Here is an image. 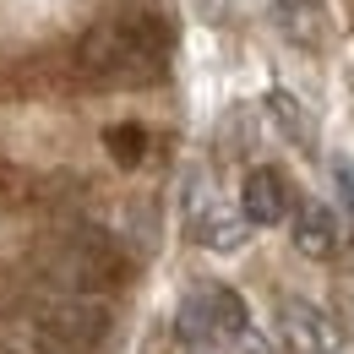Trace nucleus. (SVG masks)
<instances>
[{
    "instance_id": "obj_7",
    "label": "nucleus",
    "mask_w": 354,
    "mask_h": 354,
    "mask_svg": "<svg viewBox=\"0 0 354 354\" xmlns=\"http://www.w3.org/2000/svg\"><path fill=\"white\" fill-rule=\"evenodd\" d=\"M289 234H295V251L310 257V262H327V257L344 251V218H338L327 202H295Z\"/></svg>"
},
{
    "instance_id": "obj_5",
    "label": "nucleus",
    "mask_w": 354,
    "mask_h": 354,
    "mask_svg": "<svg viewBox=\"0 0 354 354\" xmlns=\"http://www.w3.org/2000/svg\"><path fill=\"white\" fill-rule=\"evenodd\" d=\"M272 333H278V349L283 354H338L344 349L338 322L322 306H310V300H278Z\"/></svg>"
},
{
    "instance_id": "obj_1",
    "label": "nucleus",
    "mask_w": 354,
    "mask_h": 354,
    "mask_svg": "<svg viewBox=\"0 0 354 354\" xmlns=\"http://www.w3.org/2000/svg\"><path fill=\"white\" fill-rule=\"evenodd\" d=\"M169 22L147 6H120L98 17L82 44H77V71L98 88H142L158 82L169 66Z\"/></svg>"
},
{
    "instance_id": "obj_2",
    "label": "nucleus",
    "mask_w": 354,
    "mask_h": 354,
    "mask_svg": "<svg viewBox=\"0 0 354 354\" xmlns=\"http://www.w3.org/2000/svg\"><path fill=\"white\" fill-rule=\"evenodd\" d=\"M39 272H44V283L55 295H104V289L126 283L131 262L115 245V234L82 223V229L55 234L44 251H39Z\"/></svg>"
},
{
    "instance_id": "obj_6",
    "label": "nucleus",
    "mask_w": 354,
    "mask_h": 354,
    "mask_svg": "<svg viewBox=\"0 0 354 354\" xmlns=\"http://www.w3.org/2000/svg\"><path fill=\"white\" fill-rule=\"evenodd\" d=\"M295 213V191H289V180L278 175L272 164H257L251 175L240 180V218L257 223V229H272V223H283Z\"/></svg>"
},
{
    "instance_id": "obj_11",
    "label": "nucleus",
    "mask_w": 354,
    "mask_h": 354,
    "mask_svg": "<svg viewBox=\"0 0 354 354\" xmlns=\"http://www.w3.org/2000/svg\"><path fill=\"white\" fill-rule=\"evenodd\" d=\"M104 147H109V158H115L120 169H136V164L147 158V131H142L136 120H120V126L104 131Z\"/></svg>"
},
{
    "instance_id": "obj_4",
    "label": "nucleus",
    "mask_w": 354,
    "mask_h": 354,
    "mask_svg": "<svg viewBox=\"0 0 354 354\" xmlns=\"http://www.w3.org/2000/svg\"><path fill=\"white\" fill-rule=\"evenodd\" d=\"M109 338V306L98 295H49L33 310L39 354H93Z\"/></svg>"
},
{
    "instance_id": "obj_12",
    "label": "nucleus",
    "mask_w": 354,
    "mask_h": 354,
    "mask_svg": "<svg viewBox=\"0 0 354 354\" xmlns=\"http://www.w3.org/2000/svg\"><path fill=\"white\" fill-rule=\"evenodd\" d=\"M333 185H338V202H344V213L354 218V164L344 158V153L333 158Z\"/></svg>"
},
{
    "instance_id": "obj_8",
    "label": "nucleus",
    "mask_w": 354,
    "mask_h": 354,
    "mask_svg": "<svg viewBox=\"0 0 354 354\" xmlns=\"http://www.w3.org/2000/svg\"><path fill=\"white\" fill-rule=\"evenodd\" d=\"M272 22L295 49H327V0H272Z\"/></svg>"
},
{
    "instance_id": "obj_9",
    "label": "nucleus",
    "mask_w": 354,
    "mask_h": 354,
    "mask_svg": "<svg viewBox=\"0 0 354 354\" xmlns=\"http://www.w3.org/2000/svg\"><path fill=\"white\" fill-rule=\"evenodd\" d=\"M245 229H251V223L218 213L213 196H207V207H202V202L191 207V240H202V245H213V251H240V245H245Z\"/></svg>"
},
{
    "instance_id": "obj_3",
    "label": "nucleus",
    "mask_w": 354,
    "mask_h": 354,
    "mask_svg": "<svg viewBox=\"0 0 354 354\" xmlns=\"http://www.w3.org/2000/svg\"><path fill=\"white\" fill-rule=\"evenodd\" d=\"M175 333L185 344V354H229L251 333V306L229 283H202V289H191L180 300Z\"/></svg>"
},
{
    "instance_id": "obj_13",
    "label": "nucleus",
    "mask_w": 354,
    "mask_h": 354,
    "mask_svg": "<svg viewBox=\"0 0 354 354\" xmlns=\"http://www.w3.org/2000/svg\"><path fill=\"white\" fill-rule=\"evenodd\" d=\"M344 11H349V17H354V0H344Z\"/></svg>"
},
{
    "instance_id": "obj_10",
    "label": "nucleus",
    "mask_w": 354,
    "mask_h": 354,
    "mask_svg": "<svg viewBox=\"0 0 354 354\" xmlns=\"http://www.w3.org/2000/svg\"><path fill=\"white\" fill-rule=\"evenodd\" d=\"M267 109H272V120L283 126V136H295L300 147H310V142H316V126H310V115L300 109V98H295V93L272 88V93H267Z\"/></svg>"
}]
</instances>
